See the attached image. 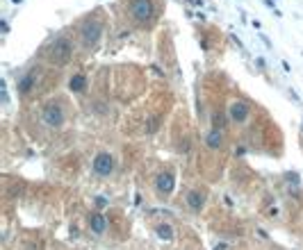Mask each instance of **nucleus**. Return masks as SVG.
<instances>
[{
	"mask_svg": "<svg viewBox=\"0 0 303 250\" xmlns=\"http://www.w3.org/2000/svg\"><path fill=\"white\" fill-rule=\"evenodd\" d=\"M101 34H103V21H98V18H89L84 21L80 30V41L84 48H94V46L101 41Z\"/></svg>",
	"mask_w": 303,
	"mask_h": 250,
	"instance_id": "obj_2",
	"label": "nucleus"
},
{
	"mask_svg": "<svg viewBox=\"0 0 303 250\" xmlns=\"http://www.w3.org/2000/svg\"><path fill=\"white\" fill-rule=\"evenodd\" d=\"M157 236H160L162 241H171V239H173V228H171V225H167V223L157 225Z\"/></svg>",
	"mask_w": 303,
	"mask_h": 250,
	"instance_id": "obj_13",
	"label": "nucleus"
},
{
	"mask_svg": "<svg viewBox=\"0 0 303 250\" xmlns=\"http://www.w3.org/2000/svg\"><path fill=\"white\" fill-rule=\"evenodd\" d=\"M89 228L94 234H103L105 230H107V221H105L103 214H91L89 216Z\"/></svg>",
	"mask_w": 303,
	"mask_h": 250,
	"instance_id": "obj_11",
	"label": "nucleus"
},
{
	"mask_svg": "<svg viewBox=\"0 0 303 250\" xmlns=\"http://www.w3.org/2000/svg\"><path fill=\"white\" fill-rule=\"evenodd\" d=\"M91 169H94V173L101 177H107L114 173V169H117V162H114V157H112L110 153H98L96 157H94V162H91Z\"/></svg>",
	"mask_w": 303,
	"mask_h": 250,
	"instance_id": "obj_4",
	"label": "nucleus"
},
{
	"mask_svg": "<svg viewBox=\"0 0 303 250\" xmlns=\"http://www.w3.org/2000/svg\"><path fill=\"white\" fill-rule=\"evenodd\" d=\"M68 89H71V91H75V94H82V91L87 89V78H84L82 73L73 75V78L68 80Z\"/></svg>",
	"mask_w": 303,
	"mask_h": 250,
	"instance_id": "obj_12",
	"label": "nucleus"
},
{
	"mask_svg": "<svg viewBox=\"0 0 303 250\" xmlns=\"http://www.w3.org/2000/svg\"><path fill=\"white\" fill-rule=\"evenodd\" d=\"M187 207L189 209H194V212H201L203 209V205H205V193H201V191H189L187 193V198H185Z\"/></svg>",
	"mask_w": 303,
	"mask_h": 250,
	"instance_id": "obj_8",
	"label": "nucleus"
},
{
	"mask_svg": "<svg viewBox=\"0 0 303 250\" xmlns=\"http://www.w3.org/2000/svg\"><path fill=\"white\" fill-rule=\"evenodd\" d=\"M155 7H153V0H133L130 2V16L137 25H146L153 21Z\"/></svg>",
	"mask_w": 303,
	"mask_h": 250,
	"instance_id": "obj_3",
	"label": "nucleus"
},
{
	"mask_svg": "<svg viewBox=\"0 0 303 250\" xmlns=\"http://www.w3.org/2000/svg\"><path fill=\"white\" fill-rule=\"evenodd\" d=\"M41 121H44L48 127H59V125L64 123V109H62V105L57 103H48L44 107V114H41Z\"/></svg>",
	"mask_w": 303,
	"mask_h": 250,
	"instance_id": "obj_5",
	"label": "nucleus"
},
{
	"mask_svg": "<svg viewBox=\"0 0 303 250\" xmlns=\"http://www.w3.org/2000/svg\"><path fill=\"white\" fill-rule=\"evenodd\" d=\"M173 187H176V177H173L171 171H164V173H160V175L155 177V189L160 193H171Z\"/></svg>",
	"mask_w": 303,
	"mask_h": 250,
	"instance_id": "obj_7",
	"label": "nucleus"
},
{
	"mask_svg": "<svg viewBox=\"0 0 303 250\" xmlns=\"http://www.w3.org/2000/svg\"><path fill=\"white\" fill-rule=\"evenodd\" d=\"M249 114H251V107L244 100H233L228 105V118L233 123H244L246 118H249Z\"/></svg>",
	"mask_w": 303,
	"mask_h": 250,
	"instance_id": "obj_6",
	"label": "nucleus"
},
{
	"mask_svg": "<svg viewBox=\"0 0 303 250\" xmlns=\"http://www.w3.org/2000/svg\"><path fill=\"white\" fill-rule=\"evenodd\" d=\"M71 55H73V46L64 37H57L48 46V59H50L52 64H67L68 59H71Z\"/></svg>",
	"mask_w": 303,
	"mask_h": 250,
	"instance_id": "obj_1",
	"label": "nucleus"
},
{
	"mask_svg": "<svg viewBox=\"0 0 303 250\" xmlns=\"http://www.w3.org/2000/svg\"><path fill=\"white\" fill-rule=\"evenodd\" d=\"M34 71H37V68H32L30 73H25L21 78V82H18V91H21L23 96H25V94H30V91L34 89V84H37V73H34Z\"/></svg>",
	"mask_w": 303,
	"mask_h": 250,
	"instance_id": "obj_9",
	"label": "nucleus"
},
{
	"mask_svg": "<svg viewBox=\"0 0 303 250\" xmlns=\"http://www.w3.org/2000/svg\"><path fill=\"white\" fill-rule=\"evenodd\" d=\"M215 250H226V246H223V243H221V246H217Z\"/></svg>",
	"mask_w": 303,
	"mask_h": 250,
	"instance_id": "obj_14",
	"label": "nucleus"
},
{
	"mask_svg": "<svg viewBox=\"0 0 303 250\" xmlns=\"http://www.w3.org/2000/svg\"><path fill=\"white\" fill-rule=\"evenodd\" d=\"M205 146L210 148V150H219V148L223 146V132L219 130V127H215V130H210V132H207Z\"/></svg>",
	"mask_w": 303,
	"mask_h": 250,
	"instance_id": "obj_10",
	"label": "nucleus"
}]
</instances>
